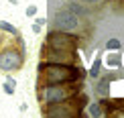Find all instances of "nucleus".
Segmentation results:
<instances>
[{
	"instance_id": "f257e3e1",
	"label": "nucleus",
	"mask_w": 124,
	"mask_h": 118,
	"mask_svg": "<svg viewBox=\"0 0 124 118\" xmlns=\"http://www.w3.org/2000/svg\"><path fill=\"white\" fill-rule=\"evenodd\" d=\"M39 86H53V84H73L81 79V69L73 63H49L39 61L37 65Z\"/></svg>"
},
{
	"instance_id": "f03ea898",
	"label": "nucleus",
	"mask_w": 124,
	"mask_h": 118,
	"mask_svg": "<svg viewBox=\"0 0 124 118\" xmlns=\"http://www.w3.org/2000/svg\"><path fill=\"white\" fill-rule=\"evenodd\" d=\"M79 92V81L73 84H53V86H39L37 98L41 104H57V102H67L75 98Z\"/></svg>"
},
{
	"instance_id": "7ed1b4c3",
	"label": "nucleus",
	"mask_w": 124,
	"mask_h": 118,
	"mask_svg": "<svg viewBox=\"0 0 124 118\" xmlns=\"http://www.w3.org/2000/svg\"><path fill=\"white\" fill-rule=\"evenodd\" d=\"M24 61H27V51L20 49L14 41L4 43L0 47V71L2 73H16L24 67Z\"/></svg>"
},
{
	"instance_id": "20e7f679",
	"label": "nucleus",
	"mask_w": 124,
	"mask_h": 118,
	"mask_svg": "<svg viewBox=\"0 0 124 118\" xmlns=\"http://www.w3.org/2000/svg\"><path fill=\"white\" fill-rule=\"evenodd\" d=\"M84 106H85V96H75V98H71L67 102L45 104L43 116L45 118H79Z\"/></svg>"
},
{
	"instance_id": "39448f33",
	"label": "nucleus",
	"mask_w": 124,
	"mask_h": 118,
	"mask_svg": "<svg viewBox=\"0 0 124 118\" xmlns=\"http://www.w3.org/2000/svg\"><path fill=\"white\" fill-rule=\"evenodd\" d=\"M53 16L49 18V24L53 31H63V33H79L84 29V18H79L77 14L69 12L65 8L53 10Z\"/></svg>"
},
{
	"instance_id": "423d86ee",
	"label": "nucleus",
	"mask_w": 124,
	"mask_h": 118,
	"mask_svg": "<svg viewBox=\"0 0 124 118\" xmlns=\"http://www.w3.org/2000/svg\"><path fill=\"white\" fill-rule=\"evenodd\" d=\"M45 45L55 51H65V53H75L79 47V37L75 33H63V31L51 29L45 37Z\"/></svg>"
},
{
	"instance_id": "0eeeda50",
	"label": "nucleus",
	"mask_w": 124,
	"mask_h": 118,
	"mask_svg": "<svg viewBox=\"0 0 124 118\" xmlns=\"http://www.w3.org/2000/svg\"><path fill=\"white\" fill-rule=\"evenodd\" d=\"M41 59H43V61H49V63H73L75 53L55 51V49H49L47 45L43 43V47H41Z\"/></svg>"
},
{
	"instance_id": "6e6552de",
	"label": "nucleus",
	"mask_w": 124,
	"mask_h": 118,
	"mask_svg": "<svg viewBox=\"0 0 124 118\" xmlns=\"http://www.w3.org/2000/svg\"><path fill=\"white\" fill-rule=\"evenodd\" d=\"M87 112H90V116H92V118H104V116H106V112H108V110H106L104 100L87 104Z\"/></svg>"
},
{
	"instance_id": "1a4fd4ad",
	"label": "nucleus",
	"mask_w": 124,
	"mask_h": 118,
	"mask_svg": "<svg viewBox=\"0 0 124 118\" xmlns=\"http://www.w3.org/2000/svg\"><path fill=\"white\" fill-rule=\"evenodd\" d=\"M2 90L6 96H14V92H16V79L12 78V73H6V79H4L2 84Z\"/></svg>"
},
{
	"instance_id": "9d476101",
	"label": "nucleus",
	"mask_w": 124,
	"mask_h": 118,
	"mask_svg": "<svg viewBox=\"0 0 124 118\" xmlns=\"http://www.w3.org/2000/svg\"><path fill=\"white\" fill-rule=\"evenodd\" d=\"M0 33L8 35V37H16V35H20V31L12 23H8V20H0Z\"/></svg>"
},
{
	"instance_id": "9b49d317",
	"label": "nucleus",
	"mask_w": 124,
	"mask_h": 118,
	"mask_svg": "<svg viewBox=\"0 0 124 118\" xmlns=\"http://www.w3.org/2000/svg\"><path fill=\"white\" fill-rule=\"evenodd\" d=\"M100 71H102V57H96V61L92 63L90 71H87V75H90L92 79H98L100 78Z\"/></svg>"
},
{
	"instance_id": "f8f14e48",
	"label": "nucleus",
	"mask_w": 124,
	"mask_h": 118,
	"mask_svg": "<svg viewBox=\"0 0 124 118\" xmlns=\"http://www.w3.org/2000/svg\"><path fill=\"white\" fill-rule=\"evenodd\" d=\"M108 81H110V79H102L100 84L96 86V92L100 96H108V92H110V84H108Z\"/></svg>"
},
{
	"instance_id": "ddd939ff",
	"label": "nucleus",
	"mask_w": 124,
	"mask_h": 118,
	"mask_svg": "<svg viewBox=\"0 0 124 118\" xmlns=\"http://www.w3.org/2000/svg\"><path fill=\"white\" fill-rule=\"evenodd\" d=\"M104 118H124V110H116V108H112V106H110V110L106 112Z\"/></svg>"
},
{
	"instance_id": "4468645a",
	"label": "nucleus",
	"mask_w": 124,
	"mask_h": 118,
	"mask_svg": "<svg viewBox=\"0 0 124 118\" xmlns=\"http://www.w3.org/2000/svg\"><path fill=\"white\" fill-rule=\"evenodd\" d=\"M120 55L118 53H112V55H108V65H112V67H118V65H120Z\"/></svg>"
},
{
	"instance_id": "2eb2a0df",
	"label": "nucleus",
	"mask_w": 124,
	"mask_h": 118,
	"mask_svg": "<svg viewBox=\"0 0 124 118\" xmlns=\"http://www.w3.org/2000/svg\"><path fill=\"white\" fill-rule=\"evenodd\" d=\"M37 12H39V8L35 6V4H29L27 10H24V14H27L29 18H35V16H37Z\"/></svg>"
},
{
	"instance_id": "dca6fc26",
	"label": "nucleus",
	"mask_w": 124,
	"mask_h": 118,
	"mask_svg": "<svg viewBox=\"0 0 124 118\" xmlns=\"http://www.w3.org/2000/svg\"><path fill=\"white\" fill-rule=\"evenodd\" d=\"M106 49H120V41H118V39H108Z\"/></svg>"
},
{
	"instance_id": "f3484780",
	"label": "nucleus",
	"mask_w": 124,
	"mask_h": 118,
	"mask_svg": "<svg viewBox=\"0 0 124 118\" xmlns=\"http://www.w3.org/2000/svg\"><path fill=\"white\" fill-rule=\"evenodd\" d=\"M35 23L41 24V27H45V24L49 23V18H45V16H35Z\"/></svg>"
},
{
	"instance_id": "a211bd4d",
	"label": "nucleus",
	"mask_w": 124,
	"mask_h": 118,
	"mask_svg": "<svg viewBox=\"0 0 124 118\" xmlns=\"http://www.w3.org/2000/svg\"><path fill=\"white\" fill-rule=\"evenodd\" d=\"M31 29H33L35 35H41V33H43V27H41V24H37V23H33V27H31Z\"/></svg>"
},
{
	"instance_id": "6ab92c4d",
	"label": "nucleus",
	"mask_w": 124,
	"mask_h": 118,
	"mask_svg": "<svg viewBox=\"0 0 124 118\" xmlns=\"http://www.w3.org/2000/svg\"><path fill=\"white\" fill-rule=\"evenodd\" d=\"M4 43H6V35H4V33H0V47H2Z\"/></svg>"
},
{
	"instance_id": "aec40b11",
	"label": "nucleus",
	"mask_w": 124,
	"mask_h": 118,
	"mask_svg": "<svg viewBox=\"0 0 124 118\" xmlns=\"http://www.w3.org/2000/svg\"><path fill=\"white\" fill-rule=\"evenodd\" d=\"M8 2L12 4V6H16V4H18V0H8Z\"/></svg>"
},
{
	"instance_id": "412c9836",
	"label": "nucleus",
	"mask_w": 124,
	"mask_h": 118,
	"mask_svg": "<svg viewBox=\"0 0 124 118\" xmlns=\"http://www.w3.org/2000/svg\"><path fill=\"white\" fill-rule=\"evenodd\" d=\"M85 2H98V0H85Z\"/></svg>"
}]
</instances>
